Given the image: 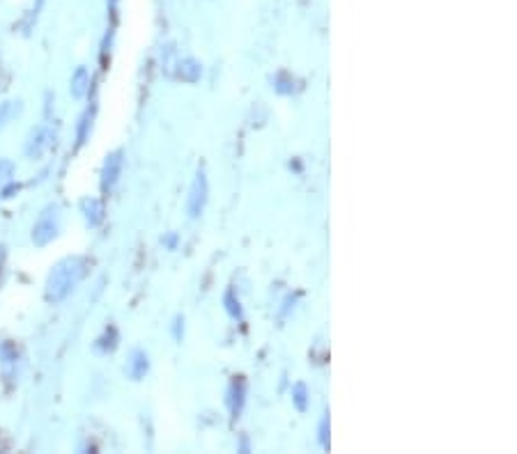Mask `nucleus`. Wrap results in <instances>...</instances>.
Masks as SVG:
<instances>
[{"mask_svg":"<svg viewBox=\"0 0 517 454\" xmlns=\"http://www.w3.org/2000/svg\"><path fill=\"white\" fill-rule=\"evenodd\" d=\"M85 269H87V261L83 257H67L63 261H58L46 280V298L51 303L65 301L85 276Z\"/></svg>","mask_w":517,"mask_h":454,"instance_id":"obj_1","label":"nucleus"},{"mask_svg":"<svg viewBox=\"0 0 517 454\" xmlns=\"http://www.w3.org/2000/svg\"><path fill=\"white\" fill-rule=\"evenodd\" d=\"M60 207L58 205H48L42 214H39L37 223L33 225V244L35 246H46L58 237L60 232Z\"/></svg>","mask_w":517,"mask_h":454,"instance_id":"obj_2","label":"nucleus"},{"mask_svg":"<svg viewBox=\"0 0 517 454\" xmlns=\"http://www.w3.org/2000/svg\"><path fill=\"white\" fill-rule=\"evenodd\" d=\"M207 202V179L203 170H198V175L191 184V193H188V216L196 218L201 216V211L205 209Z\"/></svg>","mask_w":517,"mask_h":454,"instance_id":"obj_3","label":"nucleus"},{"mask_svg":"<svg viewBox=\"0 0 517 454\" xmlns=\"http://www.w3.org/2000/svg\"><path fill=\"white\" fill-rule=\"evenodd\" d=\"M120 170H122V151H113L104 163V175H102L104 190H111L115 186L117 177H120Z\"/></svg>","mask_w":517,"mask_h":454,"instance_id":"obj_4","label":"nucleus"},{"mask_svg":"<svg viewBox=\"0 0 517 454\" xmlns=\"http://www.w3.org/2000/svg\"><path fill=\"white\" fill-rule=\"evenodd\" d=\"M51 145V131L46 126H39L37 131H33L31 140H28V147H26V154L28 156H42L44 149Z\"/></svg>","mask_w":517,"mask_h":454,"instance_id":"obj_5","label":"nucleus"},{"mask_svg":"<svg viewBox=\"0 0 517 454\" xmlns=\"http://www.w3.org/2000/svg\"><path fill=\"white\" fill-rule=\"evenodd\" d=\"M83 214H85V220L90 223L92 227L99 225L104 220V207L99 200H83Z\"/></svg>","mask_w":517,"mask_h":454,"instance_id":"obj_6","label":"nucleus"},{"mask_svg":"<svg viewBox=\"0 0 517 454\" xmlns=\"http://www.w3.org/2000/svg\"><path fill=\"white\" fill-rule=\"evenodd\" d=\"M85 92H87V72L81 67V69H76V74L72 78V94L83 97Z\"/></svg>","mask_w":517,"mask_h":454,"instance_id":"obj_7","label":"nucleus"},{"mask_svg":"<svg viewBox=\"0 0 517 454\" xmlns=\"http://www.w3.org/2000/svg\"><path fill=\"white\" fill-rule=\"evenodd\" d=\"M147 372V358L143 356L141 351H136L134 353V360H132V365H129V374H132L134 379H141L143 374Z\"/></svg>","mask_w":517,"mask_h":454,"instance_id":"obj_8","label":"nucleus"},{"mask_svg":"<svg viewBox=\"0 0 517 454\" xmlns=\"http://www.w3.org/2000/svg\"><path fill=\"white\" fill-rule=\"evenodd\" d=\"M12 173H14V166L9 163V161L0 158V193H3V188L9 184V179H12Z\"/></svg>","mask_w":517,"mask_h":454,"instance_id":"obj_9","label":"nucleus"},{"mask_svg":"<svg viewBox=\"0 0 517 454\" xmlns=\"http://www.w3.org/2000/svg\"><path fill=\"white\" fill-rule=\"evenodd\" d=\"M14 115V106H12V101H7V104L0 106V129H3L7 124V119Z\"/></svg>","mask_w":517,"mask_h":454,"instance_id":"obj_10","label":"nucleus"},{"mask_svg":"<svg viewBox=\"0 0 517 454\" xmlns=\"http://www.w3.org/2000/svg\"><path fill=\"white\" fill-rule=\"evenodd\" d=\"M297 406L299 409H304V386H297Z\"/></svg>","mask_w":517,"mask_h":454,"instance_id":"obj_11","label":"nucleus"},{"mask_svg":"<svg viewBox=\"0 0 517 454\" xmlns=\"http://www.w3.org/2000/svg\"><path fill=\"white\" fill-rule=\"evenodd\" d=\"M3 266H5V246H0V276H3Z\"/></svg>","mask_w":517,"mask_h":454,"instance_id":"obj_12","label":"nucleus"}]
</instances>
